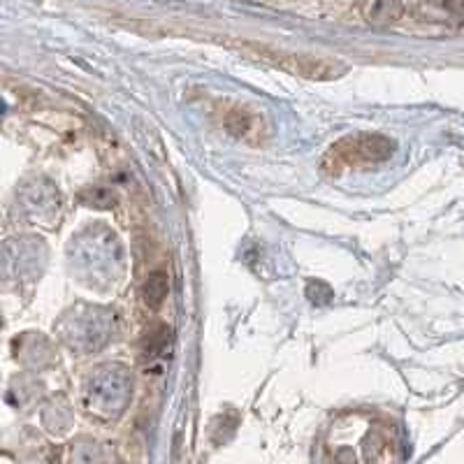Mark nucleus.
Masks as SVG:
<instances>
[{
  "label": "nucleus",
  "instance_id": "nucleus-1",
  "mask_svg": "<svg viewBox=\"0 0 464 464\" xmlns=\"http://www.w3.org/2000/svg\"><path fill=\"white\" fill-rule=\"evenodd\" d=\"M395 153V142L379 132H360V135H351L339 142L333 144V149L327 151L330 163L339 165V168H355V165H370L388 160Z\"/></svg>",
  "mask_w": 464,
  "mask_h": 464
},
{
  "label": "nucleus",
  "instance_id": "nucleus-2",
  "mask_svg": "<svg viewBox=\"0 0 464 464\" xmlns=\"http://www.w3.org/2000/svg\"><path fill=\"white\" fill-rule=\"evenodd\" d=\"M269 61L293 70V72H297L300 77L316 80V82L337 80V77H342V74L348 70L346 65L337 63L334 58H316V56H306V53L269 52Z\"/></svg>",
  "mask_w": 464,
  "mask_h": 464
},
{
  "label": "nucleus",
  "instance_id": "nucleus-3",
  "mask_svg": "<svg viewBox=\"0 0 464 464\" xmlns=\"http://www.w3.org/2000/svg\"><path fill=\"white\" fill-rule=\"evenodd\" d=\"M223 128L227 135L248 144H260L269 138V126L265 116L251 111L248 107H230L223 114Z\"/></svg>",
  "mask_w": 464,
  "mask_h": 464
},
{
  "label": "nucleus",
  "instance_id": "nucleus-4",
  "mask_svg": "<svg viewBox=\"0 0 464 464\" xmlns=\"http://www.w3.org/2000/svg\"><path fill=\"white\" fill-rule=\"evenodd\" d=\"M172 339H174L172 330H169L168 325H163V323H160V325L149 327L142 337V358L147 360V362L159 360L160 355H165L169 351Z\"/></svg>",
  "mask_w": 464,
  "mask_h": 464
},
{
  "label": "nucleus",
  "instance_id": "nucleus-5",
  "mask_svg": "<svg viewBox=\"0 0 464 464\" xmlns=\"http://www.w3.org/2000/svg\"><path fill=\"white\" fill-rule=\"evenodd\" d=\"M169 293V279L163 269H153L142 284V300L149 309H160Z\"/></svg>",
  "mask_w": 464,
  "mask_h": 464
},
{
  "label": "nucleus",
  "instance_id": "nucleus-6",
  "mask_svg": "<svg viewBox=\"0 0 464 464\" xmlns=\"http://www.w3.org/2000/svg\"><path fill=\"white\" fill-rule=\"evenodd\" d=\"M364 12L370 16V22L391 24L401 14V5L400 0H370Z\"/></svg>",
  "mask_w": 464,
  "mask_h": 464
}]
</instances>
